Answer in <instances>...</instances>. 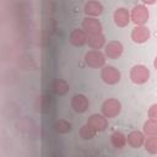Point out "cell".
<instances>
[{
	"mask_svg": "<svg viewBox=\"0 0 157 157\" xmlns=\"http://www.w3.org/2000/svg\"><path fill=\"white\" fill-rule=\"evenodd\" d=\"M87 44L92 49H101L105 44V37L103 36V33L87 34Z\"/></svg>",
	"mask_w": 157,
	"mask_h": 157,
	"instance_id": "9a60e30c",
	"label": "cell"
},
{
	"mask_svg": "<svg viewBox=\"0 0 157 157\" xmlns=\"http://www.w3.org/2000/svg\"><path fill=\"white\" fill-rule=\"evenodd\" d=\"M71 108L76 112V113H85L87 109H88V105H90V102H88V98L85 96V94H75L72 98H71Z\"/></svg>",
	"mask_w": 157,
	"mask_h": 157,
	"instance_id": "52a82bcc",
	"label": "cell"
},
{
	"mask_svg": "<svg viewBox=\"0 0 157 157\" xmlns=\"http://www.w3.org/2000/svg\"><path fill=\"white\" fill-rule=\"evenodd\" d=\"M85 63L93 69L103 67L105 64V56L99 49H92L85 54Z\"/></svg>",
	"mask_w": 157,
	"mask_h": 157,
	"instance_id": "6da1fadb",
	"label": "cell"
},
{
	"mask_svg": "<svg viewBox=\"0 0 157 157\" xmlns=\"http://www.w3.org/2000/svg\"><path fill=\"white\" fill-rule=\"evenodd\" d=\"M123 52H124V47L118 40H112L108 44H105V47H104V53H105V55L109 59H118V58H120Z\"/></svg>",
	"mask_w": 157,
	"mask_h": 157,
	"instance_id": "ba28073f",
	"label": "cell"
},
{
	"mask_svg": "<svg viewBox=\"0 0 157 157\" xmlns=\"http://www.w3.org/2000/svg\"><path fill=\"white\" fill-rule=\"evenodd\" d=\"M145 148L150 153H157V135H150L147 139H145Z\"/></svg>",
	"mask_w": 157,
	"mask_h": 157,
	"instance_id": "ffe728a7",
	"label": "cell"
},
{
	"mask_svg": "<svg viewBox=\"0 0 157 157\" xmlns=\"http://www.w3.org/2000/svg\"><path fill=\"white\" fill-rule=\"evenodd\" d=\"M49 105H50V99L47 97V96H40L39 97V110L42 113H47L49 110Z\"/></svg>",
	"mask_w": 157,
	"mask_h": 157,
	"instance_id": "7402d4cb",
	"label": "cell"
},
{
	"mask_svg": "<svg viewBox=\"0 0 157 157\" xmlns=\"http://www.w3.org/2000/svg\"><path fill=\"white\" fill-rule=\"evenodd\" d=\"M144 142H145V134L139 130H134V131L129 132L126 136V144L132 148L141 147L144 145Z\"/></svg>",
	"mask_w": 157,
	"mask_h": 157,
	"instance_id": "4fadbf2b",
	"label": "cell"
},
{
	"mask_svg": "<svg viewBox=\"0 0 157 157\" xmlns=\"http://www.w3.org/2000/svg\"><path fill=\"white\" fill-rule=\"evenodd\" d=\"M148 77H150V71L145 65L139 64V65L132 66L130 70V78L136 85H142L147 82Z\"/></svg>",
	"mask_w": 157,
	"mask_h": 157,
	"instance_id": "3957f363",
	"label": "cell"
},
{
	"mask_svg": "<svg viewBox=\"0 0 157 157\" xmlns=\"http://www.w3.org/2000/svg\"><path fill=\"white\" fill-rule=\"evenodd\" d=\"M69 40L75 47H82L87 43V33L83 29L75 28L71 31V33L69 36Z\"/></svg>",
	"mask_w": 157,
	"mask_h": 157,
	"instance_id": "7c38bea8",
	"label": "cell"
},
{
	"mask_svg": "<svg viewBox=\"0 0 157 157\" xmlns=\"http://www.w3.org/2000/svg\"><path fill=\"white\" fill-rule=\"evenodd\" d=\"M87 124L97 131H103L108 128V119L103 114H92L87 119Z\"/></svg>",
	"mask_w": 157,
	"mask_h": 157,
	"instance_id": "30bf717a",
	"label": "cell"
},
{
	"mask_svg": "<svg viewBox=\"0 0 157 157\" xmlns=\"http://www.w3.org/2000/svg\"><path fill=\"white\" fill-rule=\"evenodd\" d=\"M148 119H152V120L157 121V103L152 104L148 108Z\"/></svg>",
	"mask_w": 157,
	"mask_h": 157,
	"instance_id": "603a6c76",
	"label": "cell"
},
{
	"mask_svg": "<svg viewBox=\"0 0 157 157\" xmlns=\"http://www.w3.org/2000/svg\"><path fill=\"white\" fill-rule=\"evenodd\" d=\"M83 12L86 13V16H90V17H96V16H99L102 12H103V5L99 2V1H96V0H90L85 4L83 6Z\"/></svg>",
	"mask_w": 157,
	"mask_h": 157,
	"instance_id": "5bb4252c",
	"label": "cell"
},
{
	"mask_svg": "<svg viewBox=\"0 0 157 157\" xmlns=\"http://www.w3.org/2000/svg\"><path fill=\"white\" fill-rule=\"evenodd\" d=\"M113 18H114V23L118 27H125V26H128L129 22H130V20H131L130 18V12L125 7H118L114 11Z\"/></svg>",
	"mask_w": 157,
	"mask_h": 157,
	"instance_id": "8fae6325",
	"label": "cell"
},
{
	"mask_svg": "<svg viewBox=\"0 0 157 157\" xmlns=\"http://www.w3.org/2000/svg\"><path fill=\"white\" fill-rule=\"evenodd\" d=\"M110 142L114 148L120 150V148L125 147V145H126V136L121 131H114L110 136Z\"/></svg>",
	"mask_w": 157,
	"mask_h": 157,
	"instance_id": "e0dca14e",
	"label": "cell"
},
{
	"mask_svg": "<svg viewBox=\"0 0 157 157\" xmlns=\"http://www.w3.org/2000/svg\"><path fill=\"white\" fill-rule=\"evenodd\" d=\"M101 77L103 80L104 83L107 85H115L120 81V71L114 67V66H110V65H107V66H103L102 71H101Z\"/></svg>",
	"mask_w": 157,
	"mask_h": 157,
	"instance_id": "277c9868",
	"label": "cell"
},
{
	"mask_svg": "<svg viewBox=\"0 0 157 157\" xmlns=\"http://www.w3.org/2000/svg\"><path fill=\"white\" fill-rule=\"evenodd\" d=\"M69 83L64 78H55L52 83V91L56 96H64L69 92Z\"/></svg>",
	"mask_w": 157,
	"mask_h": 157,
	"instance_id": "2e32d148",
	"label": "cell"
},
{
	"mask_svg": "<svg viewBox=\"0 0 157 157\" xmlns=\"http://www.w3.org/2000/svg\"><path fill=\"white\" fill-rule=\"evenodd\" d=\"M54 130L59 134H67L71 131V123H69L65 119H59L54 123Z\"/></svg>",
	"mask_w": 157,
	"mask_h": 157,
	"instance_id": "ac0fdd59",
	"label": "cell"
},
{
	"mask_svg": "<svg viewBox=\"0 0 157 157\" xmlns=\"http://www.w3.org/2000/svg\"><path fill=\"white\" fill-rule=\"evenodd\" d=\"M130 18L136 26H144L148 21V10H147V7L145 5L134 6V9L131 10V13H130Z\"/></svg>",
	"mask_w": 157,
	"mask_h": 157,
	"instance_id": "5b68a950",
	"label": "cell"
},
{
	"mask_svg": "<svg viewBox=\"0 0 157 157\" xmlns=\"http://www.w3.org/2000/svg\"><path fill=\"white\" fill-rule=\"evenodd\" d=\"M144 4H146V5H153L157 0H141Z\"/></svg>",
	"mask_w": 157,
	"mask_h": 157,
	"instance_id": "cb8c5ba5",
	"label": "cell"
},
{
	"mask_svg": "<svg viewBox=\"0 0 157 157\" xmlns=\"http://www.w3.org/2000/svg\"><path fill=\"white\" fill-rule=\"evenodd\" d=\"M97 132H98V131H97L96 129H93L91 125H88V124L86 123L85 125L81 126L78 134H80V137H81V139H83V140H91V139H93V137L96 136Z\"/></svg>",
	"mask_w": 157,
	"mask_h": 157,
	"instance_id": "d6986e66",
	"label": "cell"
},
{
	"mask_svg": "<svg viewBox=\"0 0 157 157\" xmlns=\"http://www.w3.org/2000/svg\"><path fill=\"white\" fill-rule=\"evenodd\" d=\"M153 66H155V69L157 70V56H156V59H155V61H153Z\"/></svg>",
	"mask_w": 157,
	"mask_h": 157,
	"instance_id": "d4e9b609",
	"label": "cell"
},
{
	"mask_svg": "<svg viewBox=\"0 0 157 157\" xmlns=\"http://www.w3.org/2000/svg\"><path fill=\"white\" fill-rule=\"evenodd\" d=\"M102 114L105 118H115L121 112V103L115 98H108L102 104Z\"/></svg>",
	"mask_w": 157,
	"mask_h": 157,
	"instance_id": "7a4b0ae2",
	"label": "cell"
},
{
	"mask_svg": "<svg viewBox=\"0 0 157 157\" xmlns=\"http://www.w3.org/2000/svg\"><path fill=\"white\" fill-rule=\"evenodd\" d=\"M82 29L87 34H96V33H102V23L96 18V17H90L86 16L82 21Z\"/></svg>",
	"mask_w": 157,
	"mask_h": 157,
	"instance_id": "8992f818",
	"label": "cell"
},
{
	"mask_svg": "<svg viewBox=\"0 0 157 157\" xmlns=\"http://www.w3.org/2000/svg\"><path fill=\"white\" fill-rule=\"evenodd\" d=\"M148 38H150V29L145 25L144 26H136L131 31V39L137 44L147 42Z\"/></svg>",
	"mask_w": 157,
	"mask_h": 157,
	"instance_id": "9c48e42d",
	"label": "cell"
},
{
	"mask_svg": "<svg viewBox=\"0 0 157 157\" xmlns=\"http://www.w3.org/2000/svg\"><path fill=\"white\" fill-rule=\"evenodd\" d=\"M144 132L150 136V135H157V121L148 119L144 123Z\"/></svg>",
	"mask_w": 157,
	"mask_h": 157,
	"instance_id": "44dd1931",
	"label": "cell"
}]
</instances>
